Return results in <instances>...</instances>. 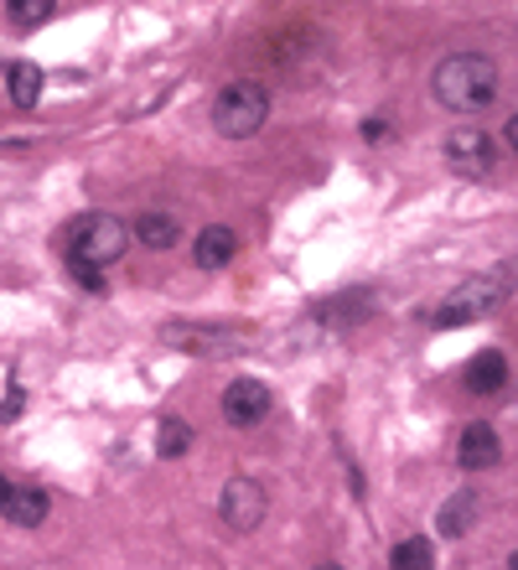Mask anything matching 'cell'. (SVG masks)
Segmentation results:
<instances>
[{
    "label": "cell",
    "mask_w": 518,
    "mask_h": 570,
    "mask_svg": "<svg viewBox=\"0 0 518 570\" xmlns=\"http://www.w3.org/2000/svg\"><path fill=\"white\" fill-rule=\"evenodd\" d=\"M130 249V224L115 218V213H84L74 228H68V259H84V265H119Z\"/></svg>",
    "instance_id": "obj_3"
},
{
    "label": "cell",
    "mask_w": 518,
    "mask_h": 570,
    "mask_svg": "<svg viewBox=\"0 0 518 570\" xmlns=\"http://www.w3.org/2000/svg\"><path fill=\"white\" fill-rule=\"evenodd\" d=\"M430 94L436 105L451 109V115H477L498 99V68L482 52H451V58L436 62L430 73Z\"/></svg>",
    "instance_id": "obj_1"
},
{
    "label": "cell",
    "mask_w": 518,
    "mask_h": 570,
    "mask_svg": "<svg viewBox=\"0 0 518 570\" xmlns=\"http://www.w3.org/2000/svg\"><path fill=\"white\" fill-rule=\"evenodd\" d=\"M265 120H270V94L254 78H238L213 99V130L223 140H254L265 130Z\"/></svg>",
    "instance_id": "obj_2"
},
{
    "label": "cell",
    "mask_w": 518,
    "mask_h": 570,
    "mask_svg": "<svg viewBox=\"0 0 518 570\" xmlns=\"http://www.w3.org/2000/svg\"><path fill=\"white\" fill-rule=\"evenodd\" d=\"M0 513H6V524H16V529H37V524H47L52 498H47V488H31V482H21V488H16V482H11V493H6Z\"/></svg>",
    "instance_id": "obj_8"
},
{
    "label": "cell",
    "mask_w": 518,
    "mask_h": 570,
    "mask_svg": "<svg viewBox=\"0 0 518 570\" xmlns=\"http://www.w3.org/2000/svg\"><path fill=\"white\" fill-rule=\"evenodd\" d=\"M369 312H373V296H369V291H348V296L316 306V316H322L326 327H348V322H358V316H369Z\"/></svg>",
    "instance_id": "obj_16"
},
{
    "label": "cell",
    "mask_w": 518,
    "mask_h": 570,
    "mask_svg": "<svg viewBox=\"0 0 518 570\" xmlns=\"http://www.w3.org/2000/svg\"><path fill=\"white\" fill-rule=\"evenodd\" d=\"M68 275H74V281L84 285L89 296H104V271H99V265H84V259H68Z\"/></svg>",
    "instance_id": "obj_19"
},
{
    "label": "cell",
    "mask_w": 518,
    "mask_h": 570,
    "mask_svg": "<svg viewBox=\"0 0 518 570\" xmlns=\"http://www.w3.org/2000/svg\"><path fill=\"white\" fill-rule=\"evenodd\" d=\"M223 421L234 425V431H254V425L265 421L270 410H275V394H270L265 379H250V374H238L228 390H223Z\"/></svg>",
    "instance_id": "obj_7"
},
{
    "label": "cell",
    "mask_w": 518,
    "mask_h": 570,
    "mask_svg": "<svg viewBox=\"0 0 518 570\" xmlns=\"http://www.w3.org/2000/svg\"><path fill=\"white\" fill-rule=\"evenodd\" d=\"M6 78H11V105L16 109H37L42 83H47L42 68H37V62H11V68H6Z\"/></svg>",
    "instance_id": "obj_15"
},
{
    "label": "cell",
    "mask_w": 518,
    "mask_h": 570,
    "mask_svg": "<svg viewBox=\"0 0 518 570\" xmlns=\"http://www.w3.org/2000/svg\"><path fill=\"white\" fill-rule=\"evenodd\" d=\"M477 513H482V503H477L472 488L451 493V498H446V509L436 513V529H441V540H461V534L477 524Z\"/></svg>",
    "instance_id": "obj_13"
},
{
    "label": "cell",
    "mask_w": 518,
    "mask_h": 570,
    "mask_svg": "<svg viewBox=\"0 0 518 570\" xmlns=\"http://www.w3.org/2000/svg\"><path fill=\"white\" fill-rule=\"evenodd\" d=\"M21 405H27V390H21V384H11V390H6V405H0V425L21 421Z\"/></svg>",
    "instance_id": "obj_20"
},
{
    "label": "cell",
    "mask_w": 518,
    "mask_h": 570,
    "mask_svg": "<svg viewBox=\"0 0 518 570\" xmlns=\"http://www.w3.org/2000/svg\"><path fill=\"white\" fill-rule=\"evenodd\" d=\"M384 136H389V120H379V115L363 120V140H384Z\"/></svg>",
    "instance_id": "obj_21"
},
{
    "label": "cell",
    "mask_w": 518,
    "mask_h": 570,
    "mask_svg": "<svg viewBox=\"0 0 518 570\" xmlns=\"http://www.w3.org/2000/svg\"><path fill=\"white\" fill-rule=\"evenodd\" d=\"M457 462H461V472H488V466H498V431H492L488 421H472L457 441Z\"/></svg>",
    "instance_id": "obj_10"
},
{
    "label": "cell",
    "mask_w": 518,
    "mask_h": 570,
    "mask_svg": "<svg viewBox=\"0 0 518 570\" xmlns=\"http://www.w3.org/2000/svg\"><path fill=\"white\" fill-rule=\"evenodd\" d=\"M130 239L140 244V249H177V239H182V224H177V213H166V208H146L140 218L130 224Z\"/></svg>",
    "instance_id": "obj_11"
},
{
    "label": "cell",
    "mask_w": 518,
    "mask_h": 570,
    "mask_svg": "<svg viewBox=\"0 0 518 570\" xmlns=\"http://www.w3.org/2000/svg\"><path fill=\"white\" fill-rule=\"evenodd\" d=\"M389 566L394 570H430L436 566V544L420 540V534H414V540H400L394 550H389Z\"/></svg>",
    "instance_id": "obj_17"
},
{
    "label": "cell",
    "mask_w": 518,
    "mask_h": 570,
    "mask_svg": "<svg viewBox=\"0 0 518 570\" xmlns=\"http://www.w3.org/2000/svg\"><path fill=\"white\" fill-rule=\"evenodd\" d=\"M238 259V234L228 224H207L193 244V265L197 271H228Z\"/></svg>",
    "instance_id": "obj_9"
},
{
    "label": "cell",
    "mask_w": 518,
    "mask_h": 570,
    "mask_svg": "<svg viewBox=\"0 0 518 570\" xmlns=\"http://www.w3.org/2000/svg\"><path fill=\"white\" fill-rule=\"evenodd\" d=\"M193 441H197V431L182 421V415H162V421H156V456H162V462L187 456V451H193Z\"/></svg>",
    "instance_id": "obj_14"
},
{
    "label": "cell",
    "mask_w": 518,
    "mask_h": 570,
    "mask_svg": "<svg viewBox=\"0 0 518 570\" xmlns=\"http://www.w3.org/2000/svg\"><path fill=\"white\" fill-rule=\"evenodd\" d=\"M218 513H223V524L234 529V534H254V529L265 524L270 498H265V488H260L254 478H228L223 482V493H218Z\"/></svg>",
    "instance_id": "obj_5"
},
{
    "label": "cell",
    "mask_w": 518,
    "mask_h": 570,
    "mask_svg": "<svg viewBox=\"0 0 518 570\" xmlns=\"http://www.w3.org/2000/svg\"><path fill=\"white\" fill-rule=\"evenodd\" d=\"M6 493H11V478H6V472H0V503H6Z\"/></svg>",
    "instance_id": "obj_22"
},
{
    "label": "cell",
    "mask_w": 518,
    "mask_h": 570,
    "mask_svg": "<svg viewBox=\"0 0 518 570\" xmlns=\"http://www.w3.org/2000/svg\"><path fill=\"white\" fill-rule=\"evenodd\" d=\"M52 11H58V0H6V16L16 31H37Z\"/></svg>",
    "instance_id": "obj_18"
},
{
    "label": "cell",
    "mask_w": 518,
    "mask_h": 570,
    "mask_svg": "<svg viewBox=\"0 0 518 570\" xmlns=\"http://www.w3.org/2000/svg\"><path fill=\"white\" fill-rule=\"evenodd\" d=\"M504 301V291L492 281H461L457 291H446V301L436 306V327H467V322H482Z\"/></svg>",
    "instance_id": "obj_6"
},
{
    "label": "cell",
    "mask_w": 518,
    "mask_h": 570,
    "mask_svg": "<svg viewBox=\"0 0 518 570\" xmlns=\"http://www.w3.org/2000/svg\"><path fill=\"white\" fill-rule=\"evenodd\" d=\"M446 166L467 181H488L492 166H498V140L482 130V125H457L446 136Z\"/></svg>",
    "instance_id": "obj_4"
},
{
    "label": "cell",
    "mask_w": 518,
    "mask_h": 570,
    "mask_svg": "<svg viewBox=\"0 0 518 570\" xmlns=\"http://www.w3.org/2000/svg\"><path fill=\"white\" fill-rule=\"evenodd\" d=\"M461 384H467V394H498L508 384V358L498 353V347L477 353V358H467V374H461Z\"/></svg>",
    "instance_id": "obj_12"
}]
</instances>
